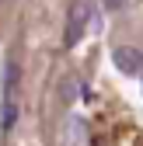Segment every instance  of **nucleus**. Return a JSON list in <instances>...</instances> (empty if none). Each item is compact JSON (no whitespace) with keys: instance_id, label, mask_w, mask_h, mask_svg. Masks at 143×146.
I'll use <instances>...</instances> for the list:
<instances>
[{"instance_id":"nucleus-1","label":"nucleus","mask_w":143,"mask_h":146,"mask_svg":"<svg viewBox=\"0 0 143 146\" xmlns=\"http://www.w3.org/2000/svg\"><path fill=\"white\" fill-rule=\"evenodd\" d=\"M87 17H91V4L87 0H77L74 7H70V25H66V45H77L80 35L87 28Z\"/></svg>"},{"instance_id":"nucleus-2","label":"nucleus","mask_w":143,"mask_h":146,"mask_svg":"<svg viewBox=\"0 0 143 146\" xmlns=\"http://www.w3.org/2000/svg\"><path fill=\"white\" fill-rule=\"evenodd\" d=\"M112 63L126 73V77H133V73H140L143 70V59H140V52L136 49H129V45H119V49H112Z\"/></svg>"},{"instance_id":"nucleus-5","label":"nucleus","mask_w":143,"mask_h":146,"mask_svg":"<svg viewBox=\"0 0 143 146\" xmlns=\"http://www.w3.org/2000/svg\"><path fill=\"white\" fill-rule=\"evenodd\" d=\"M4 84H7V90H14V84H17V66L14 63H7V80Z\"/></svg>"},{"instance_id":"nucleus-3","label":"nucleus","mask_w":143,"mask_h":146,"mask_svg":"<svg viewBox=\"0 0 143 146\" xmlns=\"http://www.w3.org/2000/svg\"><path fill=\"white\" fill-rule=\"evenodd\" d=\"M77 90H80V87H77V80H74V77H66V80H63V87H59L63 104H74V101H77Z\"/></svg>"},{"instance_id":"nucleus-4","label":"nucleus","mask_w":143,"mask_h":146,"mask_svg":"<svg viewBox=\"0 0 143 146\" xmlns=\"http://www.w3.org/2000/svg\"><path fill=\"white\" fill-rule=\"evenodd\" d=\"M14 118H17V104L7 98V101H4V111H0V125H4V129H11Z\"/></svg>"}]
</instances>
